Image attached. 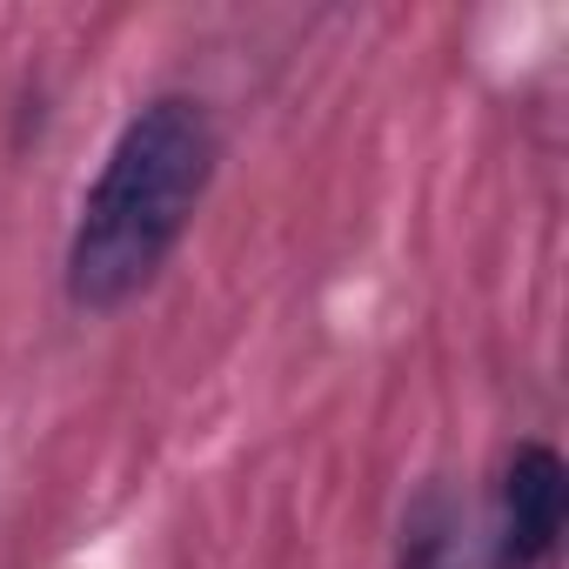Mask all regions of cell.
<instances>
[{"mask_svg": "<svg viewBox=\"0 0 569 569\" xmlns=\"http://www.w3.org/2000/svg\"><path fill=\"white\" fill-rule=\"evenodd\" d=\"M214 161H221V134L201 101L154 94L141 114H128V128L114 134L81 201L74 241H68V302L74 309L108 316L148 289L161 261L174 254V241L188 234L214 181Z\"/></svg>", "mask_w": 569, "mask_h": 569, "instance_id": "1", "label": "cell"}, {"mask_svg": "<svg viewBox=\"0 0 569 569\" xmlns=\"http://www.w3.org/2000/svg\"><path fill=\"white\" fill-rule=\"evenodd\" d=\"M502 569H549L569 529V469L549 442H516L489 489Z\"/></svg>", "mask_w": 569, "mask_h": 569, "instance_id": "2", "label": "cell"}, {"mask_svg": "<svg viewBox=\"0 0 569 569\" xmlns=\"http://www.w3.org/2000/svg\"><path fill=\"white\" fill-rule=\"evenodd\" d=\"M396 569H502V542H496L489 496L469 502L462 489L429 482V489L402 509Z\"/></svg>", "mask_w": 569, "mask_h": 569, "instance_id": "3", "label": "cell"}]
</instances>
